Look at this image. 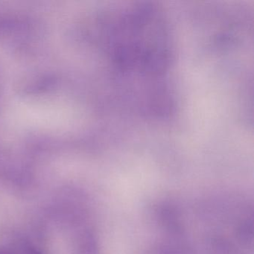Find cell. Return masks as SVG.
<instances>
[{
  "label": "cell",
  "mask_w": 254,
  "mask_h": 254,
  "mask_svg": "<svg viewBox=\"0 0 254 254\" xmlns=\"http://www.w3.org/2000/svg\"><path fill=\"white\" fill-rule=\"evenodd\" d=\"M105 47L119 69L143 77L164 73L172 48L166 22L147 4L114 9L105 29Z\"/></svg>",
  "instance_id": "6da1fadb"
},
{
  "label": "cell",
  "mask_w": 254,
  "mask_h": 254,
  "mask_svg": "<svg viewBox=\"0 0 254 254\" xmlns=\"http://www.w3.org/2000/svg\"><path fill=\"white\" fill-rule=\"evenodd\" d=\"M77 254H97L96 242L90 233H82L77 242Z\"/></svg>",
  "instance_id": "7a4b0ae2"
},
{
  "label": "cell",
  "mask_w": 254,
  "mask_h": 254,
  "mask_svg": "<svg viewBox=\"0 0 254 254\" xmlns=\"http://www.w3.org/2000/svg\"><path fill=\"white\" fill-rule=\"evenodd\" d=\"M19 254H43L38 248L32 245H24L19 251Z\"/></svg>",
  "instance_id": "3957f363"
},
{
  "label": "cell",
  "mask_w": 254,
  "mask_h": 254,
  "mask_svg": "<svg viewBox=\"0 0 254 254\" xmlns=\"http://www.w3.org/2000/svg\"><path fill=\"white\" fill-rule=\"evenodd\" d=\"M0 254H12V253L5 250H0Z\"/></svg>",
  "instance_id": "277c9868"
}]
</instances>
